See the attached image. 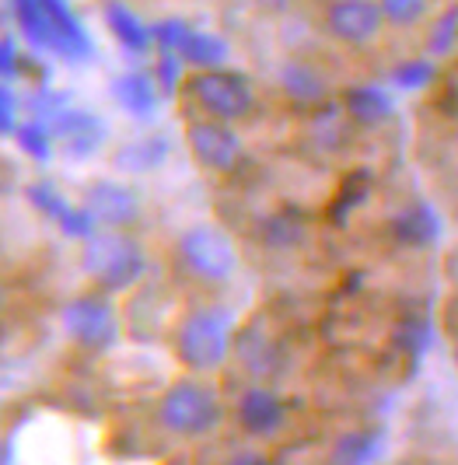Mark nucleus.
Masks as SVG:
<instances>
[{"instance_id": "1", "label": "nucleus", "mask_w": 458, "mask_h": 465, "mask_svg": "<svg viewBox=\"0 0 458 465\" xmlns=\"http://www.w3.org/2000/svg\"><path fill=\"white\" fill-rule=\"evenodd\" d=\"M168 350L189 374H214L234 350V319L224 304H189L168 326Z\"/></svg>"}, {"instance_id": "2", "label": "nucleus", "mask_w": 458, "mask_h": 465, "mask_svg": "<svg viewBox=\"0 0 458 465\" xmlns=\"http://www.w3.org/2000/svg\"><path fill=\"white\" fill-rule=\"evenodd\" d=\"M154 423L179 441H200L224 423V396L206 374H179L154 399Z\"/></svg>"}, {"instance_id": "7", "label": "nucleus", "mask_w": 458, "mask_h": 465, "mask_svg": "<svg viewBox=\"0 0 458 465\" xmlns=\"http://www.w3.org/2000/svg\"><path fill=\"white\" fill-rule=\"evenodd\" d=\"M183 140L193 164L204 175H214V179H228L245 162V140L238 137L234 123H221V119L185 113Z\"/></svg>"}, {"instance_id": "16", "label": "nucleus", "mask_w": 458, "mask_h": 465, "mask_svg": "<svg viewBox=\"0 0 458 465\" xmlns=\"http://www.w3.org/2000/svg\"><path fill=\"white\" fill-rule=\"evenodd\" d=\"M452 357H455V368H458V343H455V350H452Z\"/></svg>"}, {"instance_id": "9", "label": "nucleus", "mask_w": 458, "mask_h": 465, "mask_svg": "<svg viewBox=\"0 0 458 465\" xmlns=\"http://www.w3.org/2000/svg\"><path fill=\"white\" fill-rule=\"evenodd\" d=\"M287 417H291L287 402L270 385H249L234 399V423L245 438H259V441L274 438L287 427Z\"/></svg>"}, {"instance_id": "8", "label": "nucleus", "mask_w": 458, "mask_h": 465, "mask_svg": "<svg viewBox=\"0 0 458 465\" xmlns=\"http://www.w3.org/2000/svg\"><path fill=\"white\" fill-rule=\"evenodd\" d=\"M319 28L329 43L344 49H371L389 28L378 0H322Z\"/></svg>"}, {"instance_id": "4", "label": "nucleus", "mask_w": 458, "mask_h": 465, "mask_svg": "<svg viewBox=\"0 0 458 465\" xmlns=\"http://www.w3.org/2000/svg\"><path fill=\"white\" fill-rule=\"evenodd\" d=\"M172 262L196 287H224L238 273L242 252H238L234 238L221 224L196 221V224H189V228L175 234Z\"/></svg>"}, {"instance_id": "12", "label": "nucleus", "mask_w": 458, "mask_h": 465, "mask_svg": "<svg viewBox=\"0 0 458 465\" xmlns=\"http://www.w3.org/2000/svg\"><path fill=\"white\" fill-rule=\"evenodd\" d=\"M382 15H385V25L395 28V32H410L416 25H423L431 18V7L434 0H378Z\"/></svg>"}, {"instance_id": "11", "label": "nucleus", "mask_w": 458, "mask_h": 465, "mask_svg": "<svg viewBox=\"0 0 458 465\" xmlns=\"http://www.w3.org/2000/svg\"><path fill=\"white\" fill-rule=\"evenodd\" d=\"M284 88L298 102H312V105L325 102V81H322L319 70L308 67V64H291L284 70Z\"/></svg>"}, {"instance_id": "15", "label": "nucleus", "mask_w": 458, "mask_h": 465, "mask_svg": "<svg viewBox=\"0 0 458 465\" xmlns=\"http://www.w3.org/2000/svg\"><path fill=\"white\" fill-rule=\"evenodd\" d=\"M7 298H11V294H7V283L0 280V315H4V308H7Z\"/></svg>"}, {"instance_id": "5", "label": "nucleus", "mask_w": 458, "mask_h": 465, "mask_svg": "<svg viewBox=\"0 0 458 465\" xmlns=\"http://www.w3.org/2000/svg\"><path fill=\"white\" fill-rule=\"evenodd\" d=\"M81 270L95 291L123 294V291H134L144 280L147 259H144L140 242L126 228H105V232H95L92 238H85Z\"/></svg>"}, {"instance_id": "10", "label": "nucleus", "mask_w": 458, "mask_h": 465, "mask_svg": "<svg viewBox=\"0 0 458 465\" xmlns=\"http://www.w3.org/2000/svg\"><path fill=\"white\" fill-rule=\"evenodd\" d=\"M88 203H92L95 217L105 221V228H126L137 221V196L126 186H113V183H102L88 193Z\"/></svg>"}, {"instance_id": "14", "label": "nucleus", "mask_w": 458, "mask_h": 465, "mask_svg": "<svg viewBox=\"0 0 458 465\" xmlns=\"http://www.w3.org/2000/svg\"><path fill=\"white\" fill-rule=\"evenodd\" d=\"M399 232L406 234V242H431L434 238V213L423 207V203H416V207H410L403 213Z\"/></svg>"}, {"instance_id": "6", "label": "nucleus", "mask_w": 458, "mask_h": 465, "mask_svg": "<svg viewBox=\"0 0 458 465\" xmlns=\"http://www.w3.org/2000/svg\"><path fill=\"white\" fill-rule=\"evenodd\" d=\"M60 326H64V336L77 350H85V353H105V350L115 347L123 319H119V308L113 304V294L92 287V291L70 298L60 308Z\"/></svg>"}, {"instance_id": "13", "label": "nucleus", "mask_w": 458, "mask_h": 465, "mask_svg": "<svg viewBox=\"0 0 458 465\" xmlns=\"http://www.w3.org/2000/svg\"><path fill=\"white\" fill-rule=\"evenodd\" d=\"M346 109H350V116L357 119V123L374 126V123H382V119L389 116V98H385L382 92L361 88V92H350V98H346Z\"/></svg>"}, {"instance_id": "3", "label": "nucleus", "mask_w": 458, "mask_h": 465, "mask_svg": "<svg viewBox=\"0 0 458 465\" xmlns=\"http://www.w3.org/2000/svg\"><path fill=\"white\" fill-rule=\"evenodd\" d=\"M185 113L193 116H210L221 123H245L255 116L259 109V92L255 84L231 67H214V64H200L183 77L179 84Z\"/></svg>"}]
</instances>
